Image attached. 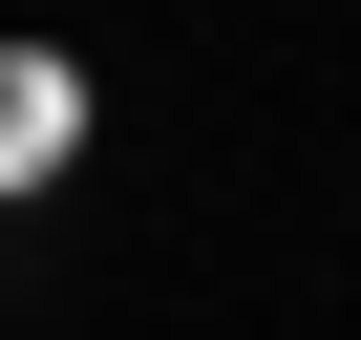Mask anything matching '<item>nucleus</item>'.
<instances>
[{
    "label": "nucleus",
    "mask_w": 361,
    "mask_h": 340,
    "mask_svg": "<svg viewBox=\"0 0 361 340\" xmlns=\"http://www.w3.org/2000/svg\"><path fill=\"white\" fill-rule=\"evenodd\" d=\"M64 149H85V64H43V43H0V192H43Z\"/></svg>",
    "instance_id": "nucleus-1"
}]
</instances>
